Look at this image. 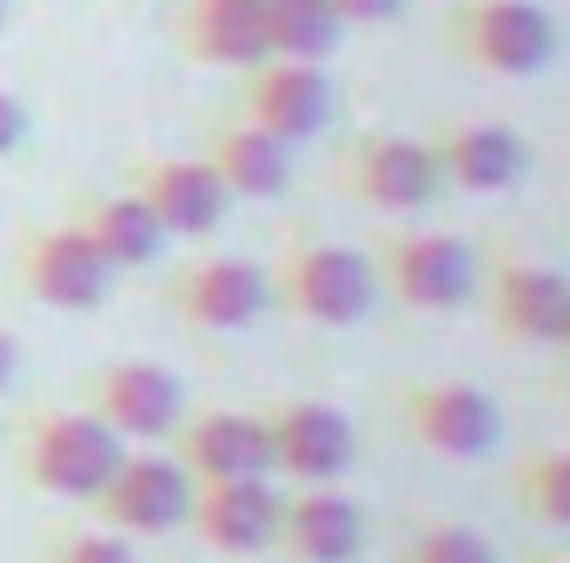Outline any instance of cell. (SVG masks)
<instances>
[{
	"label": "cell",
	"mask_w": 570,
	"mask_h": 563,
	"mask_svg": "<svg viewBox=\"0 0 570 563\" xmlns=\"http://www.w3.org/2000/svg\"><path fill=\"white\" fill-rule=\"evenodd\" d=\"M206 166L226 186V199H279L285 186H292V146H279L273 134H259L246 120H226L213 134Z\"/></svg>",
	"instance_id": "cell-21"
},
{
	"label": "cell",
	"mask_w": 570,
	"mask_h": 563,
	"mask_svg": "<svg viewBox=\"0 0 570 563\" xmlns=\"http://www.w3.org/2000/svg\"><path fill=\"white\" fill-rule=\"evenodd\" d=\"M173 40L193 67H259L266 60V13L259 0H179Z\"/></svg>",
	"instance_id": "cell-18"
},
{
	"label": "cell",
	"mask_w": 570,
	"mask_h": 563,
	"mask_svg": "<svg viewBox=\"0 0 570 563\" xmlns=\"http://www.w3.org/2000/svg\"><path fill=\"white\" fill-rule=\"evenodd\" d=\"M259 13H266V60H325L345 33L325 0H259Z\"/></svg>",
	"instance_id": "cell-22"
},
{
	"label": "cell",
	"mask_w": 570,
	"mask_h": 563,
	"mask_svg": "<svg viewBox=\"0 0 570 563\" xmlns=\"http://www.w3.org/2000/svg\"><path fill=\"white\" fill-rule=\"evenodd\" d=\"M173 464L193 484H226V477H273V444L259 412H199L173 424Z\"/></svg>",
	"instance_id": "cell-15"
},
{
	"label": "cell",
	"mask_w": 570,
	"mask_h": 563,
	"mask_svg": "<svg viewBox=\"0 0 570 563\" xmlns=\"http://www.w3.org/2000/svg\"><path fill=\"white\" fill-rule=\"evenodd\" d=\"M259 418H266V444H273V477H285V484H338L358 457V424L325 398H292Z\"/></svg>",
	"instance_id": "cell-9"
},
{
	"label": "cell",
	"mask_w": 570,
	"mask_h": 563,
	"mask_svg": "<svg viewBox=\"0 0 570 563\" xmlns=\"http://www.w3.org/2000/svg\"><path fill=\"white\" fill-rule=\"evenodd\" d=\"M273 551H285L292 563H352L365 551V511L338 484H298L279 504Z\"/></svg>",
	"instance_id": "cell-17"
},
{
	"label": "cell",
	"mask_w": 570,
	"mask_h": 563,
	"mask_svg": "<svg viewBox=\"0 0 570 563\" xmlns=\"http://www.w3.org/2000/svg\"><path fill=\"white\" fill-rule=\"evenodd\" d=\"M372 273L405 312H458L478 292V253L458 233H399L379 246Z\"/></svg>",
	"instance_id": "cell-7"
},
{
	"label": "cell",
	"mask_w": 570,
	"mask_h": 563,
	"mask_svg": "<svg viewBox=\"0 0 570 563\" xmlns=\"http://www.w3.org/2000/svg\"><path fill=\"white\" fill-rule=\"evenodd\" d=\"M425 146L438 166V186H458V192H511L531 172V146L504 120H451Z\"/></svg>",
	"instance_id": "cell-16"
},
{
	"label": "cell",
	"mask_w": 570,
	"mask_h": 563,
	"mask_svg": "<svg viewBox=\"0 0 570 563\" xmlns=\"http://www.w3.org/2000/svg\"><path fill=\"white\" fill-rule=\"evenodd\" d=\"M20 140H27V107H20V100L0 87V159H7Z\"/></svg>",
	"instance_id": "cell-27"
},
{
	"label": "cell",
	"mask_w": 570,
	"mask_h": 563,
	"mask_svg": "<svg viewBox=\"0 0 570 563\" xmlns=\"http://www.w3.org/2000/svg\"><path fill=\"white\" fill-rule=\"evenodd\" d=\"M127 457V444L94 418V412H27L20 418V477L47 497L67 504H94L100 484L114 477V464Z\"/></svg>",
	"instance_id": "cell-2"
},
{
	"label": "cell",
	"mask_w": 570,
	"mask_h": 563,
	"mask_svg": "<svg viewBox=\"0 0 570 563\" xmlns=\"http://www.w3.org/2000/svg\"><path fill=\"white\" fill-rule=\"evenodd\" d=\"M338 179L372 213H425L431 199L444 192L438 166H431V146L405 140V134H358L338 152Z\"/></svg>",
	"instance_id": "cell-11"
},
{
	"label": "cell",
	"mask_w": 570,
	"mask_h": 563,
	"mask_svg": "<svg viewBox=\"0 0 570 563\" xmlns=\"http://www.w3.org/2000/svg\"><path fill=\"white\" fill-rule=\"evenodd\" d=\"M444 40L498 80H531L558 60L564 27L538 7V0H458L444 13Z\"/></svg>",
	"instance_id": "cell-3"
},
{
	"label": "cell",
	"mask_w": 570,
	"mask_h": 563,
	"mask_svg": "<svg viewBox=\"0 0 570 563\" xmlns=\"http://www.w3.org/2000/svg\"><path fill=\"white\" fill-rule=\"evenodd\" d=\"M405 563H498V551H491V537L471 531V524H431V531L412 537Z\"/></svg>",
	"instance_id": "cell-24"
},
{
	"label": "cell",
	"mask_w": 570,
	"mask_h": 563,
	"mask_svg": "<svg viewBox=\"0 0 570 563\" xmlns=\"http://www.w3.org/2000/svg\"><path fill=\"white\" fill-rule=\"evenodd\" d=\"M0 27H7V0H0Z\"/></svg>",
	"instance_id": "cell-30"
},
{
	"label": "cell",
	"mask_w": 570,
	"mask_h": 563,
	"mask_svg": "<svg viewBox=\"0 0 570 563\" xmlns=\"http://www.w3.org/2000/svg\"><path fill=\"white\" fill-rule=\"evenodd\" d=\"M47 563H140V557H134L127 537H114V531H67V537L47 551Z\"/></svg>",
	"instance_id": "cell-25"
},
{
	"label": "cell",
	"mask_w": 570,
	"mask_h": 563,
	"mask_svg": "<svg viewBox=\"0 0 570 563\" xmlns=\"http://www.w3.org/2000/svg\"><path fill=\"white\" fill-rule=\"evenodd\" d=\"M558 345H564V352H570V312H564V332H558Z\"/></svg>",
	"instance_id": "cell-29"
},
{
	"label": "cell",
	"mask_w": 570,
	"mask_h": 563,
	"mask_svg": "<svg viewBox=\"0 0 570 563\" xmlns=\"http://www.w3.org/2000/svg\"><path fill=\"white\" fill-rule=\"evenodd\" d=\"M279 504L285 491L273 477H226V484H193L186 531L219 551V557H259L279 537Z\"/></svg>",
	"instance_id": "cell-12"
},
{
	"label": "cell",
	"mask_w": 570,
	"mask_h": 563,
	"mask_svg": "<svg viewBox=\"0 0 570 563\" xmlns=\"http://www.w3.org/2000/svg\"><path fill=\"white\" fill-rule=\"evenodd\" d=\"M273 285V305L292 312L298 325H318V332H345V325H365L372 305H379V273L365 253L352 246H332V239H305V246H285L279 259L266 266Z\"/></svg>",
	"instance_id": "cell-1"
},
{
	"label": "cell",
	"mask_w": 570,
	"mask_h": 563,
	"mask_svg": "<svg viewBox=\"0 0 570 563\" xmlns=\"http://www.w3.org/2000/svg\"><path fill=\"white\" fill-rule=\"evenodd\" d=\"M338 13V27H379L392 13H405V0H325Z\"/></svg>",
	"instance_id": "cell-26"
},
{
	"label": "cell",
	"mask_w": 570,
	"mask_h": 563,
	"mask_svg": "<svg viewBox=\"0 0 570 563\" xmlns=\"http://www.w3.org/2000/svg\"><path fill=\"white\" fill-rule=\"evenodd\" d=\"M166 305L193 325V332H253L266 312H273V285L259 259H239V253H199L186 259L173 285H166Z\"/></svg>",
	"instance_id": "cell-8"
},
{
	"label": "cell",
	"mask_w": 570,
	"mask_h": 563,
	"mask_svg": "<svg viewBox=\"0 0 570 563\" xmlns=\"http://www.w3.org/2000/svg\"><path fill=\"white\" fill-rule=\"evenodd\" d=\"M511 491H518V504H524L538 524L570 531V451H538V457H524L518 477H511Z\"/></svg>",
	"instance_id": "cell-23"
},
{
	"label": "cell",
	"mask_w": 570,
	"mask_h": 563,
	"mask_svg": "<svg viewBox=\"0 0 570 563\" xmlns=\"http://www.w3.org/2000/svg\"><path fill=\"white\" fill-rule=\"evenodd\" d=\"M13 279L27 285V298H40L53 312H94V305H107L120 273L94 253V239L73 219H53V226H27L20 233Z\"/></svg>",
	"instance_id": "cell-5"
},
{
	"label": "cell",
	"mask_w": 570,
	"mask_h": 563,
	"mask_svg": "<svg viewBox=\"0 0 570 563\" xmlns=\"http://www.w3.org/2000/svg\"><path fill=\"white\" fill-rule=\"evenodd\" d=\"M13 372H20V345H13V332L0 325V392L13 385Z\"/></svg>",
	"instance_id": "cell-28"
},
{
	"label": "cell",
	"mask_w": 570,
	"mask_h": 563,
	"mask_svg": "<svg viewBox=\"0 0 570 563\" xmlns=\"http://www.w3.org/2000/svg\"><path fill=\"white\" fill-rule=\"evenodd\" d=\"M551 563H570V557H551Z\"/></svg>",
	"instance_id": "cell-31"
},
{
	"label": "cell",
	"mask_w": 570,
	"mask_h": 563,
	"mask_svg": "<svg viewBox=\"0 0 570 563\" xmlns=\"http://www.w3.org/2000/svg\"><path fill=\"white\" fill-rule=\"evenodd\" d=\"M134 192L146 199V213L159 219L166 239H213L233 213L226 186L213 179L206 159H173V152H146L134 166Z\"/></svg>",
	"instance_id": "cell-14"
},
{
	"label": "cell",
	"mask_w": 570,
	"mask_h": 563,
	"mask_svg": "<svg viewBox=\"0 0 570 563\" xmlns=\"http://www.w3.org/2000/svg\"><path fill=\"white\" fill-rule=\"evenodd\" d=\"M399 424L425 451L451 457V464H471V457H491L498 451L504 405L484 385H471V378H412L399 392Z\"/></svg>",
	"instance_id": "cell-4"
},
{
	"label": "cell",
	"mask_w": 570,
	"mask_h": 563,
	"mask_svg": "<svg viewBox=\"0 0 570 563\" xmlns=\"http://www.w3.org/2000/svg\"><path fill=\"white\" fill-rule=\"evenodd\" d=\"M94 418L107 424L120 444H159V437H173V424L186 418V392L153 358H114L94 378Z\"/></svg>",
	"instance_id": "cell-13"
},
{
	"label": "cell",
	"mask_w": 570,
	"mask_h": 563,
	"mask_svg": "<svg viewBox=\"0 0 570 563\" xmlns=\"http://www.w3.org/2000/svg\"><path fill=\"white\" fill-rule=\"evenodd\" d=\"M338 113V87L325 60H259L239 73V120L273 134L279 146L318 140Z\"/></svg>",
	"instance_id": "cell-6"
},
{
	"label": "cell",
	"mask_w": 570,
	"mask_h": 563,
	"mask_svg": "<svg viewBox=\"0 0 570 563\" xmlns=\"http://www.w3.org/2000/svg\"><path fill=\"white\" fill-rule=\"evenodd\" d=\"M94 511H100V524L114 537H166L193 511V477L159 451H127L114 464V477L100 484Z\"/></svg>",
	"instance_id": "cell-10"
},
{
	"label": "cell",
	"mask_w": 570,
	"mask_h": 563,
	"mask_svg": "<svg viewBox=\"0 0 570 563\" xmlns=\"http://www.w3.org/2000/svg\"><path fill=\"white\" fill-rule=\"evenodd\" d=\"M73 226L94 239V253H100L114 273H146V266H159V253L173 246V239L159 233V219L146 213V199L134 192V186L80 199V206H73Z\"/></svg>",
	"instance_id": "cell-20"
},
{
	"label": "cell",
	"mask_w": 570,
	"mask_h": 563,
	"mask_svg": "<svg viewBox=\"0 0 570 563\" xmlns=\"http://www.w3.org/2000/svg\"><path fill=\"white\" fill-rule=\"evenodd\" d=\"M564 312H570V279L551 273V266L518 259L491 279V325L518 345H558Z\"/></svg>",
	"instance_id": "cell-19"
}]
</instances>
